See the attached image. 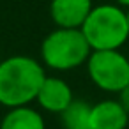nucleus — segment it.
I'll use <instances>...</instances> for the list:
<instances>
[{
	"label": "nucleus",
	"mask_w": 129,
	"mask_h": 129,
	"mask_svg": "<svg viewBox=\"0 0 129 129\" xmlns=\"http://www.w3.org/2000/svg\"><path fill=\"white\" fill-rule=\"evenodd\" d=\"M81 32L88 41L92 51L97 50H120L129 39L127 13L122 6L101 4L92 7L85 20Z\"/></svg>",
	"instance_id": "2"
},
{
	"label": "nucleus",
	"mask_w": 129,
	"mask_h": 129,
	"mask_svg": "<svg viewBox=\"0 0 129 129\" xmlns=\"http://www.w3.org/2000/svg\"><path fill=\"white\" fill-rule=\"evenodd\" d=\"M125 13H127V27H129V9H127Z\"/></svg>",
	"instance_id": "12"
},
{
	"label": "nucleus",
	"mask_w": 129,
	"mask_h": 129,
	"mask_svg": "<svg viewBox=\"0 0 129 129\" xmlns=\"http://www.w3.org/2000/svg\"><path fill=\"white\" fill-rule=\"evenodd\" d=\"M0 129H46L43 115L32 106L9 108L0 122Z\"/></svg>",
	"instance_id": "8"
},
{
	"label": "nucleus",
	"mask_w": 129,
	"mask_h": 129,
	"mask_svg": "<svg viewBox=\"0 0 129 129\" xmlns=\"http://www.w3.org/2000/svg\"><path fill=\"white\" fill-rule=\"evenodd\" d=\"M118 103L124 106V110L129 113V85L124 88V90H120L118 92Z\"/></svg>",
	"instance_id": "10"
},
{
	"label": "nucleus",
	"mask_w": 129,
	"mask_h": 129,
	"mask_svg": "<svg viewBox=\"0 0 129 129\" xmlns=\"http://www.w3.org/2000/svg\"><path fill=\"white\" fill-rule=\"evenodd\" d=\"M92 48L81 28H55L41 43V62L53 71H71L87 64Z\"/></svg>",
	"instance_id": "3"
},
{
	"label": "nucleus",
	"mask_w": 129,
	"mask_h": 129,
	"mask_svg": "<svg viewBox=\"0 0 129 129\" xmlns=\"http://www.w3.org/2000/svg\"><path fill=\"white\" fill-rule=\"evenodd\" d=\"M129 113L117 101L104 99L92 106V129H125Z\"/></svg>",
	"instance_id": "7"
},
{
	"label": "nucleus",
	"mask_w": 129,
	"mask_h": 129,
	"mask_svg": "<svg viewBox=\"0 0 129 129\" xmlns=\"http://www.w3.org/2000/svg\"><path fill=\"white\" fill-rule=\"evenodd\" d=\"M46 78L44 66L27 55L7 57L0 62V104L6 108L27 106L36 101Z\"/></svg>",
	"instance_id": "1"
},
{
	"label": "nucleus",
	"mask_w": 129,
	"mask_h": 129,
	"mask_svg": "<svg viewBox=\"0 0 129 129\" xmlns=\"http://www.w3.org/2000/svg\"><path fill=\"white\" fill-rule=\"evenodd\" d=\"M64 129H92V104L83 99H74L62 113Z\"/></svg>",
	"instance_id": "9"
},
{
	"label": "nucleus",
	"mask_w": 129,
	"mask_h": 129,
	"mask_svg": "<svg viewBox=\"0 0 129 129\" xmlns=\"http://www.w3.org/2000/svg\"><path fill=\"white\" fill-rule=\"evenodd\" d=\"M73 101H74V97H73V90H71L69 83L57 76H46L39 88V94L36 97V103L44 111L58 113V115Z\"/></svg>",
	"instance_id": "6"
},
{
	"label": "nucleus",
	"mask_w": 129,
	"mask_h": 129,
	"mask_svg": "<svg viewBox=\"0 0 129 129\" xmlns=\"http://www.w3.org/2000/svg\"><path fill=\"white\" fill-rule=\"evenodd\" d=\"M2 60H4V58H2V53H0V62H2Z\"/></svg>",
	"instance_id": "13"
},
{
	"label": "nucleus",
	"mask_w": 129,
	"mask_h": 129,
	"mask_svg": "<svg viewBox=\"0 0 129 129\" xmlns=\"http://www.w3.org/2000/svg\"><path fill=\"white\" fill-rule=\"evenodd\" d=\"M118 2V6H122V7H127L129 9V0H117Z\"/></svg>",
	"instance_id": "11"
},
{
	"label": "nucleus",
	"mask_w": 129,
	"mask_h": 129,
	"mask_svg": "<svg viewBox=\"0 0 129 129\" xmlns=\"http://www.w3.org/2000/svg\"><path fill=\"white\" fill-rule=\"evenodd\" d=\"M90 81L111 94H118L129 85V58L120 50H97L87 60Z\"/></svg>",
	"instance_id": "4"
},
{
	"label": "nucleus",
	"mask_w": 129,
	"mask_h": 129,
	"mask_svg": "<svg viewBox=\"0 0 129 129\" xmlns=\"http://www.w3.org/2000/svg\"><path fill=\"white\" fill-rule=\"evenodd\" d=\"M127 58H129V55H127Z\"/></svg>",
	"instance_id": "14"
},
{
	"label": "nucleus",
	"mask_w": 129,
	"mask_h": 129,
	"mask_svg": "<svg viewBox=\"0 0 129 129\" xmlns=\"http://www.w3.org/2000/svg\"><path fill=\"white\" fill-rule=\"evenodd\" d=\"M92 7V0H51L50 16L57 28H81Z\"/></svg>",
	"instance_id": "5"
}]
</instances>
